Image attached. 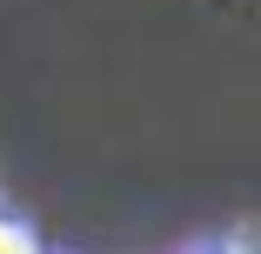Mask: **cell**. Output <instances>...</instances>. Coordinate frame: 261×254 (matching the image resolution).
I'll list each match as a JSON object with an SVG mask.
<instances>
[{
	"label": "cell",
	"mask_w": 261,
	"mask_h": 254,
	"mask_svg": "<svg viewBox=\"0 0 261 254\" xmlns=\"http://www.w3.org/2000/svg\"><path fill=\"white\" fill-rule=\"evenodd\" d=\"M0 254H34V247H27V234H20V228L0 221Z\"/></svg>",
	"instance_id": "6da1fadb"
}]
</instances>
